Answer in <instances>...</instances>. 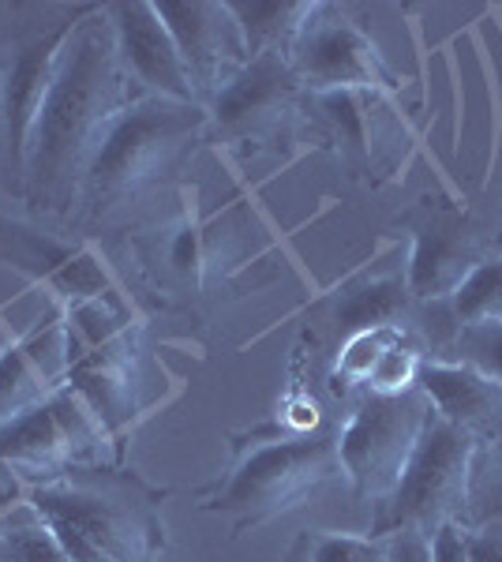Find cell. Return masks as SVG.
<instances>
[{
    "label": "cell",
    "mask_w": 502,
    "mask_h": 562,
    "mask_svg": "<svg viewBox=\"0 0 502 562\" xmlns=\"http://www.w3.org/2000/svg\"><path fill=\"white\" fill-rule=\"evenodd\" d=\"M432 562H469L461 525H443V529L435 532L432 537Z\"/></svg>",
    "instance_id": "f546056e"
},
{
    "label": "cell",
    "mask_w": 502,
    "mask_h": 562,
    "mask_svg": "<svg viewBox=\"0 0 502 562\" xmlns=\"http://www.w3.org/2000/svg\"><path fill=\"white\" fill-rule=\"evenodd\" d=\"M420 368H424V357H420V349L401 334V341H394V346L382 352V360L376 364V371H371L364 390H368V394H405V390H416Z\"/></svg>",
    "instance_id": "4316f807"
},
{
    "label": "cell",
    "mask_w": 502,
    "mask_h": 562,
    "mask_svg": "<svg viewBox=\"0 0 502 562\" xmlns=\"http://www.w3.org/2000/svg\"><path fill=\"white\" fill-rule=\"evenodd\" d=\"M68 352H71L68 386L83 397V405L94 413V420L102 424L109 439L121 435L127 424L140 420L143 409L150 405V397H147V360H143V349L135 346L132 330L87 349L68 341Z\"/></svg>",
    "instance_id": "4fadbf2b"
},
{
    "label": "cell",
    "mask_w": 502,
    "mask_h": 562,
    "mask_svg": "<svg viewBox=\"0 0 502 562\" xmlns=\"http://www.w3.org/2000/svg\"><path fill=\"white\" fill-rule=\"evenodd\" d=\"M465 551H469V562H502V521L465 529Z\"/></svg>",
    "instance_id": "f1b7e54d"
},
{
    "label": "cell",
    "mask_w": 502,
    "mask_h": 562,
    "mask_svg": "<svg viewBox=\"0 0 502 562\" xmlns=\"http://www.w3.org/2000/svg\"><path fill=\"white\" fill-rule=\"evenodd\" d=\"M387 562H432V537L420 529H398L387 537Z\"/></svg>",
    "instance_id": "83f0119b"
},
{
    "label": "cell",
    "mask_w": 502,
    "mask_h": 562,
    "mask_svg": "<svg viewBox=\"0 0 502 562\" xmlns=\"http://www.w3.org/2000/svg\"><path fill=\"white\" fill-rule=\"evenodd\" d=\"M454 364L480 371L483 379L502 386V319L461 326L454 341Z\"/></svg>",
    "instance_id": "484cf974"
},
{
    "label": "cell",
    "mask_w": 502,
    "mask_h": 562,
    "mask_svg": "<svg viewBox=\"0 0 502 562\" xmlns=\"http://www.w3.org/2000/svg\"><path fill=\"white\" fill-rule=\"evenodd\" d=\"M502 521V439L477 447L469 469V498H465L461 529Z\"/></svg>",
    "instance_id": "44dd1931"
},
{
    "label": "cell",
    "mask_w": 502,
    "mask_h": 562,
    "mask_svg": "<svg viewBox=\"0 0 502 562\" xmlns=\"http://www.w3.org/2000/svg\"><path fill=\"white\" fill-rule=\"evenodd\" d=\"M0 259L23 270L34 285H45L64 307L90 301H121L105 262L87 244H64L23 222L0 217Z\"/></svg>",
    "instance_id": "8fae6325"
},
{
    "label": "cell",
    "mask_w": 502,
    "mask_h": 562,
    "mask_svg": "<svg viewBox=\"0 0 502 562\" xmlns=\"http://www.w3.org/2000/svg\"><path fill=\"white\" fill-rule=\"evenodd\" d=\"M413 293L405 281V262L401 267H379L368 274H356L334 293L331 312L342 330V341L349 334L371 330V326H405L413 312Z\"/></svg>",
    "instance_id": "d6986e66"
},
{
    "label": "cell",
    "mask_w": 502,
    "mask_h": 562,
    "mask_svg": "<svg viewBox=\"0 0 502 562\" xmlns=\"http://www.w3.org/2000/svg\"><path fill=\"white\" fill-rule=\"evenodd\" d=\"M304 98L308 94L286 53H263L207 102L210 135L233 147H244V143L267 147L293 132Z\"/></svg>",
    "instance_id": "9c48e42d"
},
{
    "label": "cell",
    "mask_w": 502,
    "mask_h": 562,
    "mask_svg": "<svg viewBox=\"0 0 502 562\" xmlns=\"http://www.w3.org/2000/svg\"><path fill=\"white\" fill-rule=\"evenodd\" d=\"M308 562H387V537H356V532H300Z\"/></svg>",
    "instance_id": "d4e9b609"
},
{
    "label": "cell",
    "mask_w": 502,
    "mask_h": 562,
    "mask_svg": "<svg viewBox=\"0 0 502 562\" xmlns=\"http://www.w3.org/2000/svg\"><path fill=\"white\" fill-rule=\"evenodd\" d=\"M105 439V428L94 420L83 397L71 386H64L38 409L23 413L20 420L0 428V465L45 480L98 454Z\"/></svg>",
    "instance_id": "30bf717a"
},
{
    "label": "cell",
    "mask_w": 502,
    "mask_h": 562,
    "mask_svg": "<svg viewBox=\"0 0 502 562\" xmlns=\"http://www.w3.org/2000/svg\"><path fill=\"white\" fill-rule=\"evenodd\" d=\"M140 94H132L116 34L105 4H98L71 31L60 53L57 76L34 121L23 166V199L34 211L71 214L79 206L87 166L109 124Z\"/></svg>",
    "instance_id": "6da1fadb"
},
{
    "label": "cell",
    "mask_w": 502,
    "mask_h": 562,
    "mask_svg": "<svg viewBox=\"0 0 502 562\" xmlns=\"http://www.w3.org/2000/svg\"><path fill=\"white\" fill-rule=\"evenodd\" d=\"M210 139L207 105L140 94L116 116L87 166L79 206L90 222L124 214L188 166L199 143Z\"/></svg>",
    "instance_id": "3957f363"
},
{
    "label": "cell",
    "mask_w": 502,
    "mask_h": 562,
    "mask_svg": "<svg viewBox=\"0 0 502 562\" xmlns=\"http://www.w3.org/2000/svg\"><path fill=\"white\" fill-rule=\"evenodd\" d=\"M109 23L116 34V49L132 76V83L140 87V94L169 98V102H199V90L191 83L188 65L180 57L177 42H172L169 26L161 23L154 0H124V4H105Z\"/></svg>",
    "instance_id": "5bb4252c"
},
{
    "label": "cell",
    "mask_w": 502,
    "mask_h": 562,
    "mask_svg": "<svg viewBox=\"0 0 502 562\" xmlns=\"http://www.w3.org/2000/svg\"><path fill=\"white\" fill-rule=\"evenodd\" d=\"M304 94H331L349 90L364 98L394 94L401 79L387 65L382 49L360 23H353L337 4H315L312 20L304 23L300 38L289 49Z\"/></svg>",
    "instance_id": "ba28073f"
},
{
    "label": "cell",
    "mask_w": 502,
    "mask_h": 562,
    "mask_svg": "<svg viewBox=\"0 0 502 562\" xmlns=\"http://www.w3.org/2000/svg\"><path fill=\"white\" fill-rule=\"evenodd\" d=\"M450 301H454V312H458L461 326L502 319V251L491 248L488 256L472 267V274L461 281V289Z\"/></svg>",
    "instance_id": "cb8c5ba5"
},
{
    "label": "cell",
    "mask_w": 502,
    "mask_h": 562,
    "mask_svg": "<svg viewBox=\"0 0 502 562\" xmlns=\"http://www.w3.org/2000/svg\"><path fill=\"white\" fill-rule=\"evenodd\" d=\"M401 334H405L401 326H371V330L349 334V338L342 341L337 360H334V379L349 390V397L356 390L368 386V379L382 360V352L394 346V341H401Z\"/></svg>",
    "instance_id": "603a6c76"
},
{
    "label": "cell",
    "mask_w": 502,
    "mask_h": 562,
    "mask_svg": "<svg viewBox=\"0 0 502 562\" xmlns=\"http://www.w3.org/2000/svg\"><path fill=\"white\" fill-rule=\"evenodd\" d=\"M427 413L432 402L420 386L405 394H368V390L353 394L349 413L337 428V458H342V476L349 480L360 503L379 506L394 492Z\"/></svg>",
    "instance_id": "52a82bcc"
},
{
    "label": "cell",
    "mask_w": 502,
    "mask_h": 562,
    "mask_svg": "<svg viewBox=\"0 0 502 562\" xmlns=\"http://www.w3.org/2000/svg\"><path fill=\"white\" fill-rule=\"evenodd\" d=\"M0 562H71L49 521L26 503L20 521L0 525Z\"/></svg>",
    "instance_id": "7402d4cb"
},
{
    "label": "cell",
    "mask_w": 502,
    "mask_h": 562,
    "mask_svg": "<svg viewBox=\"0 0 502 562\" xmlns=\"http://www.w3.org/2000/svg\"><path fill=\"white\" fill-rule=\"evenodd\" d=\"M337 476V428H319L312 435L289 428L255 431L252 447L236 454L233 473L214 487L207 510L230 514L236 532H248L297 510Z\"/></svg>",
    "instance_id": "5b68a950"
},
{
    "label": "cell",
    "mask_w": 502,
    "mask_h": 562,
    "mask_svg": "<svg viewBox=\"0 0 502 562\" xmlns=\"http://www.w3.org/2000/svg\"><path fill=\"white\" fill-rule=\"evenodd\" d=\"M71 562H158L166 551L161 495L135 473L71 465L26 487Z\"/></svg>",
    "instance_id": "7a4b0ae2"
},
{
    "label": "cell",
    "mask_w": 502,
    "mask_h": 562,
    "mask_svg": "<svg viewBox=\"0 0 502 562\" xmlns=\"http://www.w3.org/2000/svg\"><path fill=\"white\" fill-rule=\"evenodd\" d=\"M154 8L185 57L199 102L207 105L252 60L230 0H161Z\"/></svg>",
    "instance_id": "7c38bea8"
},
{
    "label": "cell",
    "mask_w": 502,
    "mask_h": 562,
    "mask_svg": "<svg viewBox=\"0 0 502 562\" xmlns=\"http://www.w3.org/2000/svg\"><path fill=\"white\" fill-rule=\"evenodd\" d=\"M230 12L241 23L248 57L263 53H286L293 49L304 23L312 20V0H230Z\"/></svg>",
    "instance_id": "ffe728a7"
},
{
    "label": "cell",
    "mask_w": 502,
    "mask_h": 562,
    "mask_svg": "<svg viewBox=\"0 0 502 562\" xmlns=\"http://www.w3.org/2000/svg\"><path fill=\"white\" fill-rule=\"evenodd\" d=\"M98 4H0V158L23 188L26 147L34 121L57 76L71 31Z\"/></svg>",
    "instance_id": "277c9868"
},
{
    "label": "cell",
    "mask_w": 502,
    "mask_h": 562,
    "mask_svg": "<svg viewBox=\"0 0 502 562\" xmlns=\"http://www.w3.org/2000/svg\"><path fill=\"white\" fill-rule=\"evenodd\" d=\"M491 248L502 251V225H499V233H495V237H491Z\"/></svg>",
    "instance_id": "4dcf8cb0"
},
{
    "label": "cell",
    "mask_w": 502,
    "mask_h": 562,
    "mask_svg": "<svg viewBox=\"0 0 502 562\" xmlns=\"http://www.w3.org/2000/svg\"><path fill=\"white\" fill-rule=\"evenodd\" d=\"M68 319L60 307L0 352V428L60 394L68 386Z\"/></svg>",
    "instance_id": "9a60e30c"
},
{
    "label": "cell",
    "mask_w": 502,
    "mask_h": 562,
    "mask_svg": "<svg viewBox=\"0 0 502 562\" xmlns=\"http://www.w3.org/2000/svg\"><path fill=\"white\" fill-rule=\"evenodd\" d=\"M477 447L480 442L472 435L446 424L435 409L427 413L394 492L371 506V537H390L398 529H420L435 537L443 525H461Z\"/></svg>",
    "instance_id": "8992f818"
},
{
    "label": "cell",
    "mask_w": 502,
    "mask_h": 562,
    "mask_svg": "<svg viewBox=\"0 0 502 562\" xmlns=\"http://www.w3.org/2000/svg\"><path fill=\"white\" fill-rule=\"evenodd\" d=\"M416 386L446 424L472 435L480 447L502 439V386L483 379L480 371L454 360H424Z\"/></svg>",
    "instance_id": "e0dca14e"
},
{
    "label": "cell",
    "mask_w": 502,
    "mask_h": 562,
    "mask_svg": "<svg viewBox=\"0 0 502 562\" xmlns=\"http://www.w3.org/2000/svg\"><path fill=\"white\" fill-rule=\"evenodd\" d=\"M244 225H236L233 217H217V222H185L169 225L166 240L158 237V259L161 270L169 278H177L180 285L191 289H207L214 278H222L225 270L241 267V259L248 256V237H244Z\"/></svg>",
    "instance_id": "ac0fdd59"
},
{
    "label": "cell",
    "mask_w": 502,
    "mask_h": 562,
    "mask_svg": "<svg viewBox=\"0 0 502 562\" xmlns=\"http://www.w3.org/2000/svg\"><path fill=\"white\" fill-rule=\"evenodd\" d=\"M488 251V240L461 229L450 217L420 222L413 229V248L405 256V281L413 301H446V296H454Z\"/></svg>",
    "instance_id": "2e32d148"
}]
</instances>
